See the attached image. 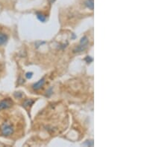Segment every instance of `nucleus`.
I'll return each instance as SVG.
<instances>
[{"label":"nucleus","mask_w":168,"mask_h":147,"mask_svg":"<svg viewBox=\"0 0 168 147\" xmlns=\"http://www.w3.org/2000/svg\"><path fill=\"white\" fill-rule=\"evenodd\" d=\"M44 82H45V79H44V78H42L39 81L35 82L34 84H33V89H34V90H39L40 89H41L43 87V86L44 85Z\"/></svg>","instance_id":"3"},{"label":"nucleus","mask_w":168,"mask_h":147,"mask_svg":"<svg viewBox=\"0 0 168 147\" xmlns=\"http://www.w3.org/2000/svg\"><path fill=\"white\" fill-rule=\"evenodd\" d=\"M14 95L16 97H22V94L20 92H16V94H14Z\"/></svg>","instance_id":"10"},{"label":"nucleus","mask_w":168,"mask_h":147,"mask_svg":"<svg viewBox=\"0 0 168 147\" xmlns=\"http://www.w3.org/2000/svg\"><path fill=\"white\" fill-rule=\"evenodd\" d=\"M37 17H38V20L41 22H45L46 21V16L42 13H40V12H37Z\"/></svg>","instance_id":"6"},{"label":"nucleus","mask_w":168,"mask_h":147,"mask_svg":"<svg viewBox=\"0 0 168 147\" xmlns=\"http://www.w3.org/2000/svg\"><path fill=\"white\" fill-rule=\"evenodd\" d=\"M1 131H2V134H3L4 136L8 137V136L13 134L14 127L11 125L8 124V123H4L2 126Z\"/></svg>","instance_id":"1"},{"label":"nucleus","mask_w":168,"mask_h":147,"mask_svg":"<svg viewBox=\"0 0 168 147\" xmlns=\"http://www.w3.org/2000/svg\"><path fill=\"white\" fill-rule=\"evenodd\" d=\"M88 38H87L86 37H84L81 39L80 44L81 45H82V46H85V47H86L87 45H88Z\"/></svg>","instance_id":"7"},{"label":"nucleus","mask_w":168,"mask_h":147,"mask_svg":"<svg viewBox=\"0 0 168 147\" xmlns=\"http://www.w3.org/2000/svg\"><path fill=\"white\" fill-rule=\"evenodd\" d=\"M8 36L5 34V33L0 32V45H2L5 44L8 41Z\"/></svg>","instance_id":"4"},{"label":"nucleus","mask_w":168,"mask_h":147,"mask_svg":"<svg viewBox=\"0 0 168 147\" xmlns=\"http://www.w3.org/2000/svg\"><path fill=\"white\" fill-rule=\"evenodd\" d=\"M33 103H34V100H26V101H25L23 106H24L25 107H26V106H31V104H33Z\"/></svg>","instance_id":"8"},{"label":"nucleus","mask_w":168,"mask_h":147,"mask_svg":"<svg viewBox=\"0 0 168 147\" xmlns=\"http://www.w3.org/2000/svg\"><path fill=\"white\" fill-rule=\"evenodd\" d=\"M13 105V101L11 99L6 98L0 101V111L10 108Z\"/></svg>","instance_id":"2"},{"label":"nucleus","mask_w":168,"mask_h":147,"mask_svg":"<svg viewBox=\"0 0 168 147\" xmlns=\"http://www.w3.org/2000/svg\"><path fill=\"white\" fill-rule=\"evenodd\" d=\"M32 75H33L32 72H28V73H26V78H27V79H31V77H32Z\"/></svg>","instance_id":"9"},{"label":"nucleus","mask_w":168,"mask_h":147,"mask_svg":"<svg viewBox=\"0 0 168 147\" xmlns=\"http://www.w3.org/2000/svg\"><path fill=\"white\" fill-rule=\"evenodd\" d=\"M85 5H86V6L89 9L93 10V8H94V2H93V0H87L86 2H85Z\"/></svg>","instance_id":"5"},{"label":"nucleus","mask_w":168,"mask_h":147,"mask_svg":"<svg viewBox=\"0 0 168 147\" xmlns=\"http://www.w3.org/2000/svg\"><path fill=\"white\" fill-rule=\"evenodd\" d=\"M55 1H56V0H49V3H53V2H55Z\"/></svg>","instance_id":"11"}]
</instances>
